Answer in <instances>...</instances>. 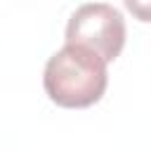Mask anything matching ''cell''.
Instances as JSON below:
<instances>
[{
	"label": "cell",
	"mask_w": 151,
	"mask_h": 151,
	"mask_svg": "<svg viewBox=\"0 0 151 151\" xmlns=\"http://www.w3.org/2000/svg\"><path fill=\"white\" fill-rule=\"evenodd\" d=\"M42 85L47 97L64 109H85L101 99L109 85L106 64L94 52L64 45L54 52L42 73Z\"/></svg>",
	"instance_id": "obj_1"
},
{
	"label": "cell",
	"mask_w": 151,
	"mask_h": 151,
	"mask_svg": "<svg viewBox=\"0 0 151 151\" xmlns=\"http://www.w3.org/2000/svg\"><path fill=\"white\" fill-rule=\"evenodd\" d=\"M66 45L85 47L109 64L123 52L125 19L109 2L80 5L66 24Z\"/></svg>",
	"instance_id": "obj_2"
},
{
	"label": "cell",
	"mask_w": 151,
	"mask_h": 151,
	"mask_svg": "<svg viewBox=\"0 0 151 151\" xmlns=\"http://www.w3.org/2000/svg\"><path fill=\"white\" fill-rule=\"evenodd\" d=\"M125 5H127V9L134 12L142 21H151V5H146V2H134V0H127Z\"/></svg>",
	"instance_id": "obj_3"
}]
</instances>
